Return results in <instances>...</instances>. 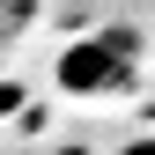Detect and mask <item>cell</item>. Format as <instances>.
I'll use <instances>...</instances> for the list:
<instances>
[{"label": "cell", "instance_id": "3957f363", "mask_svg": "<svg viewBox=\"0 0 155 155\" xmlns=\"http://www.w3.org/2000/svg\"><path fill=\"white\" fill-rule=\"evenodd\" d=\"M126 155H155V140H133V148H126Z\"/></svg>", "mask_w": 155, "mask_h": 155}, {"label": "cell", "instance_id": "6da1fadb", "mask_svg": "<svg viewBox=\"0 0 155 155\" xmlns=\"http://www.w3.org/2000/svg\"><path fill=\"white\" fill-rule=\"evenodd\" d=\"M52 81L67 96H81V104H111V96H126L140 81V37L133 30H96V37H74L59 52V67H52Z\"/></svg>", "mask_w": 155, "mask_h": 155}, {"label": "cell", "instance_id": "7a4b0ae2", "mask_svg": "<svg viewBox=\"0 0 155 155\" xmlns=\"http://www.w3.org/2000/svg\"><path fill=\"white\" fill-rule=\"evenodd\" d=\"M15 104H22V89H15V81H0V118H8Z\"/></svg>", "mask_w": 155, "mask_h": 155}]
</instances>
